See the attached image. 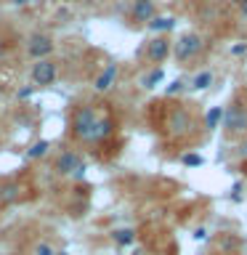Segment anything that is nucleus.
<instances>
[{
    "label": "nucleus",
    "instance_id": "f257e3e1",
    "mask_svg": "<svg viewBox=\"0 0 247 255\" xmlns=\"http://www.w3.org/2000/svg\"><path fill=\"white\" fill-rule=\"evenodd\" d=\"M112 130H115V123L109 117H101L93 107H80L75 112V117H72V133H75V138L85 143L109 138Z\"/></svg>",
    "mask_w": 247,
    "mask_h": 255
},
{
    "label": "nucleus",
    "instance_id": "f03ea898",
    "mask_svg": "<svg viewBox=\"0 0 247 255\" xmlns=\"http://www.w3.org/2000/svg\"><path fill=\"white\" fill-rule=\"evenodd\" d=\"M202 37L197 35V32H186V35H181L178 40H175V45H173V56H175V61H181V64H186L191 59H197L199 51H202Z\"/></svg>",
    "mask_w": 247,
    "mask_h": 255
},
{
    "label": "nucleus",
    "instance_id": "7ed1b4c3",
    "mask_svg": "<svg viewBox=\"0 0 247 255\" xmlns=\"http://www.w3.org/2000/svg\"><path fill=\"white\" fill-rule=\"evenodd\" d=\"M223 128L231 135H242L247 133V107L245 104H229V109H223Z\"/></svg>",
    "mask_w": 247,
    "mask_h": 255
},
{
    "label": "nucleus",
    "instance_id": "20e7f679",
    "mask_svg": "<svg viewBox=\"0 0 247 255\" xmlns=\"http://www.w3.org/2000/svg\"><path fill=\"white\" fill-rule=\"evenodd\" d=\"M56 173L69 175V178H83L85 175L83 157H80L77 151H64V154H59V159H56Z\"/></svg>",
    "mask_w": 247,
    "mask_h": 255
},
{
    "label": "nucleus",
    "instance_id": "39448f33",
    "mask_svg": "<svg viewBox=\"0 0 247 255\" xmlns=\"http://www.w3.org/2000/svg\"><path fill=\"white\" fill-rule=\"evenodd\" d=\"M56 72H59V67H56L53 59H37L35 64H32L29 77H32V83H35V85H43L45 88V85H53Z\"/></svg>",
    "mask_w": 247,
    "mask_h": 255
},
{
    "label": "nucleus",
    "instance_id": "423d86ee",
    "mask_svg": "<svg viewBox=\"0 0 247 255\" xmlns=\"http://www.w3.org/2000/svg\"><path fill=\"white\" fill-rule=\"evenodd\" d=\"M53 48H56L53 37H51V35H43V32L29 35V40H27V53H29L35 61H37V59H48V56L53 53Z\"/></svg>",
    "mask_w": 247,
    "mask_h": 255
},
{
    "label": "nucleus",
    "instance_id": "0eeeda50",
    "mask_svg": "<svg viewBox=\"0 0 247 255\" xmlns=\"http://www.w3.org/2000/svg\"><path fill=\"white\" fill-rule=\"evenodd\" d=\"M170 51H173V45H170V40H167L165 35H157V37H151L146 43V59L151 64H162L167 56H170Z\"/></svg>",
    "mask_w": 247,
    "mask_h": 255
},
{
    "label": "nucleus",
    "instance_id": "6e6552de",
    "mask_svg": "<svg viewBox=\"0 0 247 255\" xmlns=\"http://www.w3.org/2000/svg\"><path fill=\"white\" fill-rule=\"evenodd\" d=\"M130 19L135 24H146L154 19V0H135L130 8Z\"/></svg>",
    "mask_w": 247,
    "mask_h": 255
},
{
    "label": "nucleus",
    "instance_id": "1a4fd4ad",
    "mask_svg": "<svg viewBox=\"0 0 247 255\" xmlns=\"http://www.w3.org/2000/svg\"><path fill=\"white\" fill-rule=\"evenodd\" d=\"M167 125H170L173 133H186L189 128H191L189 112H186V109H173V115H170V120H167Z\"/></svg>",
    "mask_w": 247,
    "mask_h": 255
},
{
    "label": "nucleus",
    "instance_id": "9d476101",
    "mask_svg": "<svg viewBox=\"0 0 247 255\" xmlns=\"http://www.w3.org/2000/svg\"><path fill=\"white\" fill-rule=\"evenodd\" d=\"M115 80H117V64H109V67L104 69V72H101L99 77H96L93 88H96V91H99V93H107L109 88L115 85Z\"/></svg>",
    "mask_w": 247,
    "mask_h": 255
},
{
    "label": "nucleus",
    "instance_id": "9b49d317",
    "mask_svg": "<svg viewBox=\"0 0 247 255\" xmlns=\"http://www.w3.org/2000/svg\"><path fill=\"white\" fill-rule=\"evenodd\" d=\"M146 27L151 32H170L175 27V19L173 16H154L151 21H146Z\"/></svg>",
    "mask_w": 247,
    "mask_h": 255
},
{
    "label": "nucleus",
    "instance_id": "f8f14e48",
    "mask_svg": "<svg viewBox=\"0 0 247 255\" xmlns=\"http://www.w3.org/2000/svg\"><path fill=\"white\" fill-rule=\"evenodd\" d=\"M19 197H21V186H16V183H3L0 186V202H16Z\"/></svg>",
    "mask_w": 247,
    "mask_h": 255
},
{
    "label": "nucleus",
    "instance_id": "ddd939ff",
    "mask_svg": "<svg viewBox=\"0 0 247 255\" xmlns=\"http://www.w3.org/2000/svg\"><path fill=\"white\" fill-rule=\"evenodd\" d=\"M112 239H115L117 245L125 247V245H130L133 239H135V234H133V229H117L115 234H112Z\"/></svg>",
    "mask_w": 247,
    "mask_h": 255
},
{
    "label": "nucleus",
    "instance_id": "4468645a",
    "mask_svg": "<svg viewBox=\"0 0 247 255\" xmlns=\"http://www.w3.org/2000/svg\"><path fill=\"white\" fill-rule=\"evenodd\" d=\"M213 83V72H199V75L191 80V88H197V91H205L207 85Z\"/></svg>",
    "mask_w": 247,
    "mask_h": 255
},
{
    "label": "nucleus",
    "instance_id": "2eb2a0df",
    "mask_svg": "<svg viewBox=\"0 0 247 255\" xmlns=\"http://www.w3.org/2000/svg\"><path fill=\"white\" fill-rule=\"evenodd\" d=\"M162 77H165V75H162V69H159V67H157V69H151L149 75L143 77V88H157L159 83H162Z\"/></svg>",
    "mask_w": 247,
    "mask_h": 255
},
{
    "label": "nucleus",
    "instance_id": "dca6fc26",
    "mask_svg": "<svg viewBox=\"0 0 247 255\" xmlns=\"http://www.w3.org/2000/svg\"><path fill=\"white\" fill-rule=\"evenodd\" d=\"M48 149H51V143H48V141H37L35 146H32V149L27 151V157H29V159H37V157H43Z\"/></svg>",
    "mask_w": 247,
    "mask_h": 255
},
{
    "label": "nucleus",
    "instance_id": "f3484780",
    "mask_svg": "<svg viewBox=\"0 0 247 255\" xmlns=\"http://www.w3.org/2000/svg\"><path fill=\"white\" fill-rule=\"evenodd\" d=\"M221 120H223V109H221V107H215V109H210V115L205 117V125L210 128V130H213V128L221 123Z\"/></svg>",
    "mask_w": 247,
    "mask_h": 255
},
{
    "label": "nucleus",
    "instance_id": "a211bd4d",
    "mask_svg": "<svg viewBox=\"0 0 247 255\" xmlns=\"http://www.w3.org/2000/svg\"><path fill=\"white\" fill-rule=\"evenodd\" d=\"M35 255H56V250L51 245H45V242H40L37 247H35Z\"/></svg>",
    "mask_w": 247,
    "mask_h": 255
},
{
    "label": "nucleus",
    "instance_id": "6ab92c4d",
    "mask_svg": "<svg viewBox=\"0 0 247 255\" xmlns=\"http://www.w3.org/2000/svg\"><path fill=\"white\" fill-rule=\"evenodd\" d=\"M183 165H202V157L199 154H183Z\"/></svg>",
    "mask_w": 247,
    "mask_h": 255
},
{
    "label": "nucleus",
    "instance_id": "aec40b11",
    "mask_svg": "<svg viewBox=\"0 0 247 255\" xmlns=\"http://www.w3.org/2000/svg\"><path fill=\"white\" fill-rule=\"evenodd\" d=\"M32 93H35V88L24 85V88H19V93H16V96H19V99H32Z\"/></svg>",
    "mask_w": 247,
    "mask_h": 255
},
{
    "label": "nucleus",
    "instance_id": "412c9836",
    "mask_svg": "<svg viewBox=\"0 0 247 255\" xmlns=\"http://www.w3.org/2000/svg\"><path fill=\"white\" fill-rule=\"evenodd\" d=\"M183 91V83H181V80H175V83L170 85V88H167V96H173V93H181Z\"/></svg>",
    "mask_w": 247,
    "mask_h": 255
},
{
    "label": "nucleus",
    "instance_id": "4be33fe9",
    "mask_svg": "<svg viewBox=\"0 0 247 255\" xmlns=\"http://www.w3.org/2000/svg\"><path fill=\"white\" fill-rule=\"evenodd\" d=\"M239 11H242V16L247 19V0H239Z\"/></svg>",
    "mask_w": 247,
    "mask_h": 255
},
{
    "label": "nucleus",
    "instance_id": "5701e85b",
    "mask_svg": "<svg viewBox=\"0 0 247 255\" xmlns=\"http://www.w3.org/2000/svg\"><path fill=\"white\" fill-rule=\"evenodd\" d=\"M239 154H242V157H245V159H247V141H245V143H242V149H239Z\"/></svg>",
    "mask_w": 247,
    "mask_h": 255
},
{
    "label": "nucleus",
    "instance_id": "b1692460",
    "mask_svg": "<svg viewBox=\"0 0 247 255\" xmlns=\"http://www.w3.org/2000/svg\"><path fill=\"white\" fill-rule=\"evenodd\" d=\"M56 255H69V253H56Z\"/></svg>",
    "mask_w": 247,
    "mask_h": 255
}]
</instances>
